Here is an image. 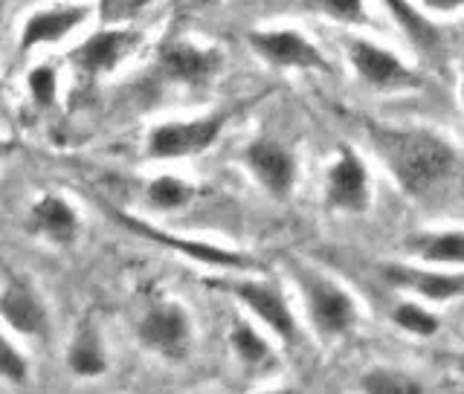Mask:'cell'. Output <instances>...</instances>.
I'll return each mask as SVG.
<instances>
[{
  "instance_id": "6da1fadb",
  "label": "cell",
  "mask_w": 464,
  "mask_h": 394,
  "mask_svg": "<svg viewBox=\"0 0 464 394\" xmlns=\"http://www.w3.org/2000/svg\"><path fill=\"white\" fill-rule=\"evenodd\" d=\"M366 139L389 180L406 197H427L453 178L459 151L450 137L427 125L366 122Z\"/></svg>"
},
{
  "instance_id": "7a4b0ae2",
  "label": "cell",
  "mask_w": 464,
  "mask_h": 394,
  "mask_svg": "<svg viewBox=\"0 0 464 394\" xmlns=\"http://www.w3.org/2000/svg\"><path fill=\"white\" fill-rule=\"evenodd\" d=\"M285 270L302 299L304 322H308L311 337L319 345L331 348L354 337L360 328V304L352 290L323 267L296 255L285 261Z\"/></svg>"
},
{
  "instance_id": "3957f363",
  "label": "cell",
  "mask_w": 464,
  "mask_h": 394,
  "mask_svg": "<svg viewBox=\"0 0 464 394\" xmlns=\"http://www.w3.org/2000/svg\"><path fill=\"white\" fill-rule=\"evenodd\" d=\"M218 287L227 290V293L246 311V316L265 328L279 345L294 348L302 340V322L294 311V304L287 299L285 284L276 279V275L232 273L229 279L218 282Z\"/></svg>"
},
{
  "instance_id": "277c9868",
  "label": "cell",
  "mask_w": 464,
  "mask_h": 394,
  "mask_svg": "<svg viewBox=\"0 0 464 394\" xmlns=\"http://www.w3.org/2000/svg\"><path fill=\"white\" fill-rule=\"evenodd\" d=\"M343 55L354 79L374 93H412L424 84V76L406 62V58L392 50L389 43L362 35L360 29L343 35Z\"/></svg>"
},
{
  "instance_id": "5b68a950",
  "label": "cell",
  "mask_w": 464,
  "mask_h": 394,
  "mask_svg": "<svg viewBox=\"0 0 464 394\" xmlns=\"http://www.w3.org/2000/svg\"><path fill=\"white\" fill-rule=\"evenodd\" d=\"M232 120V111L221 108L192 120H166L151 125L145 134V157L157 159V163H174V159L200 157L209 149H215L218 139L224 137V130Z\"/></svg>"
},
{
  "instance_id": "8992f818",
  "label": "cell",
  "mask_w": 464,
  "mask_h": 394,
  "mask_svg": "<svg viewBox=\"0 0 464 394\" xmlns=\"http://www.w3.org/2000/svg\"><path fill=\"white\" fill-rule=\"evenodd\" d=\"M246 47L261 64L279 72H331L325 50L299 26H253L246 29Z\"/></svg>"
},
{
  "instance_id": "52a82bcc",
  "label": "cell",
  "mask_w": 464,
  "mask_h": 394,
  "mask_svg": "<svg viewBox=\"0 0 464 394\" xmlns=\"http://www.w3.org/2000/svg\"><path fill=\"white\" fill-rule=\"evenodd\" d=\"M323 207L340 217H362L374 207V180L369 163L354 145L340 142L323 174Z\"/></svg>"
},
{
  "instance_id": "ba28073f",
  "label": "cell",
  "mask_w": 464,
  "mask_h": 394,
  "mask_svg": "<svg viewBox=\"0 0 464 394\" xmlns=\"http://www.w3.org/2000/svg\"><path fill=\"white\" fill-rule=\"evenodd\" d=\"M137 340L145 351L169 362H183L195 348V319L178 299H151L137 319Z\"/></svg>"
},
{
  "instance_id": "9c48e42d",
  "label": "cell",
  "mask_w": 464,
  "mask_h": 394,
  "mask_svg": "<svg viewBox=\"0 0 464 394\" xmlns=\"http://www.w3.org/2000/svg\"><path fill=\"white\" fill-rule=\"evenodd\" d=\"M238 163L246 178L258 186V192H265L270 200H294L299 186V157L287 142L270 134H258L241 149Z\"/></svg>"
},
{
  "instance_id": "30bf717a",
  "label": "cell",
  "mask_w": 464,
  "mask_h": 394,
  "mask_svg": "<svg viewBox=\"0 0 464 394\" xmlns=\"http://www.w3.org/2000/svg\"><path fill=\"white\" fill-rule=\"evenodd\" d=\"M381 282L401 296H412L430 304H447L464 296V270L432 267L424 261H383Z\"/></svg>"
},
{
  "instance_id": "8fae6325",
  "label": "cell",
  "mask_w": 464,
  "mask_h": 394,
  "mask_svg": "<svg viewBox=\"0 0 464 394\" xmlns=\"http://www.w3.org/2000/svg\"><path fill=\"white\" fill-rule=\"evenodd\" d=\"M113 217L120 221L125 229H130L134 235L160 244V246H169L171 253H178L188 261H198V264L209 267V270H224V273H250L256 270V258L246 255L244 250H232V246H221V244H209V241H198V238H180V235H171V232L160 229L142 217L134 215H125V212H113Z\"/></svg>"
},
{
  "instance_id": "7c38bea8",
  "label": "cell",
  "mask_w": 464,
  "mask_h": 394,
  "mask_svg": "<svg viewBox=\"0 0 464 394\" xmlns=\"http://www.w3.org/2000/svg\"><path fill=\"white\" fill-rule=\"evenodd\" d=\"M224 64L227 58L221 47L198 41H169L157 55L160 76L171 84L188 87V91L209 87L224 72Z\"/></svg>"
},
{
  "instance_id": "4fadbf2b",
  "label": "cell",
  "mask_w": 464,
  "mask_h": 394,
  "mask_svg": "<svg viewBox=\"0 0 464 394\" xmlns=\"http://www.w3.org/2000/svg\"><path fill=\"white\" fill-rule=\"evenodd\" d=\"M140 41L142 35L130 26H102L70 53V62L91 79L111 76L116 67L128 62L130 53L140 47Z\"/></svg>"
},
{
  "instance_id": "5bb4252c",
  "label": "cell",
  "mask_w": 464,
  "mask_h": 394,
  "mask_svg": "<svg viewBox=\"0 0 464 394\" xmlns=\"http://www.w3.org/2000/svg\"><path fill=\"white\" fill-rule=\"evenodd\" d=\"M0 319L21 337L44 340L50 337L53 319L50 308L44 304L35 284L24 275H9L4 290H0Z\"/></svg>"
},
{
  "instance_id": "9a60e30c",
  "label": "cell",
  "mask_w": 464,
  "mask_h": 394,
  "mask_svg": "<svg viewBox=\"0 0 464 394\" xmlns=\"http://www.w3.org/2000/svg\"><path fill=\"white\" fill-rule=\"evenodd\" d=\"M26 229L55 246H70V244H76L82 232V217L64 195L50 192V195H41L33 207H29Z\"/></svg>"
},
{
  "instance_id": "2e32d148",
  "label": "cell",
  "mask_w": 464,
  "mask_h": 394,
  "mask_svg": "<svg viewBox=\"0 0 464 394\" xmlns=\"http://www.w3.org/2000/svg\"><path fill=\"white\" fill-rule=\"evenodd\" d=\"M91 18V6L84 4H58L50 9H38L26 18L21 38H18V50L29 53L44 43H58L67 35H72L76 29Z\"/></svg>"
},
{
  "instance_id": "e0dca14e",
  "label": "cell",
  "mask_w": 464,
  "mask_h": 394,
  "mask_svg": "<svg viewBox=\"0 0 464 394\" xmlns=\"http://www.w3.org/2000/svg\"><path fill=\"white\" fill-rule=\"evenodd\" d=\"M403 250L410 258L432 267L464 270V226L418 229L403 238Z\"/></svg>"
},
{
  "instance_id": "ac0fdd59",
  "label": "cell",
  "mask_w": 464,
  "mask_h": 394,
  "mask_svg": "<svg viewBox=\"0 0 464 394\" xmlns=\"http://www.w3.org/2000/svg\"><path fill=\"white\" fill-rule=\"evenodd\" d=\"M383 9L389 12V18L398 24L403 38L424 58H439L444 50V35L441 26L424 9H418L412 0H381Z\"/></svg>"
},
{
  "instance_id": "d6986e66",
  "label": "cell",
  "mask_w": 464,
  "mask_h": 394,
  "mask_svg": "<svg viewBox=\"0 0 464 394\" xmlns=\"http://www.w3.org/2000/svg\"><path fill=\"white\" fill-rule=\"evenodd\" d=\"M108 348L102 340V331L93 322H82L76 328L67 348V369L82 380H96L108 371Z\"/></svg>"
},
{
  "instance_id": "ffe728a7",
  "label": "cell",
  "mask_w": 464,
  "mask_h": 394,
  "mask_svg": "<svg viewBox=\"0 0 464 394\" xmlns=\"http://www.w3.org/2000/svg\"><path fill=\"white\" fill-rule=\"evenodd\" d=\"M227 342L232 348V354H236V360L250 371L267 369L276 360V351L270 345V333L258 322H253V319H236L229 328Z\"/></svg>"
},
{
  "instance_id": "44dd1931",
  "label": "cell",
  "mask_w": 464,
  "mask_h": 394,
  "mask_svg": "<svg viewBox=\"0 0 464 394\" xmlns=\"http://www.w3.org/2000/svg\"><path fill=\"white\" fill-rule=\"evenodd\" d=\"M296 6L345 29H372L374 24L369 0H296Z\"/></svg>"
},
{
  "instance_id": "7402d4cb",
  "label": "cell",
  "mask_w": 464,
  "mask_h": 394,
  "mask_svg": "<svg viewBox=\"0 0 464 394\" xmlns=\"http://www.w3.org/2000/svg\"><path fill=\"white\" fill-rule=\"evenodd\" d=\"M389 322L415 340H430L441 331V316L430 308V302H420L412 296H403L392 304Z\"/></svg>"
},
{
  "instance_id": "603a6c76",
  "label": "cell",
  "mask_w": 464,
  "mask_h": 394,
  "mask_svg": "<svg viewBox=\"0 0 464 394\" xmlns=\"http://www.w3.org/2000/svg\"><path fill=\"white\" fill-rule=\"evenodd\" d=\"M195 186L178 178V174H157L145 186V200L160 212H180L195 200Z\"/></svg>"
},
{
  "instance_id": "cb8c5ba5",
  "label": "cell",
  "mask_w": 464,
  "mask_h": 394,
  "mask_svg": "<svg viewBox=\"0 0 464 394\" xmlns=\"http://www.w3.org/2000/svg\"><path fill=\"white\" fill-rule=\"evenodd\" d=\"M357 386L362 391H377V394H415L424 391V383L415 374L398 366H369L360 374Z\"/></svg>"
},
{
  "instance_id": "d4e9b609",
  "label": "cell",
  "mask_w": 464,
  "mask_h": 394,
  "mask_svg": "<svg viewBox=\"0 0 464 394\" xmlns=\"http://www.w3.org/2000/svg\"><path fill=\"white\" fill-rule=\"evenodd\" d=\"M26 91L33 105L41 111H50L58 99V70L50 64H38L26 72Z\"/></svg>"
},
{
  "instance_id": "484cf974",
  "label": "cell",
  "mask_w": 464,
  "mask_h": 394,
  "mask_svg": "<svg viewBox=\"0 0 464 394\" xmlns=\"http://www.w3.org/2000/svg\"><path fill=\"white\" fill-rule=\"evenodd\" d=\"M0 380H6L9 386L29 383V360L4 337V333H0Z\"/></svg>"
},
{
  "instance_id": "4316f807",
  "label": "cell",
  "mask_w": 464,
  "mask_h": 394,
  "mask_svg": "<svg viewBox=\"0 0 464 394\" xmlns=\"http://www.w3.org/2000/svg\"><path fill=\"white\" fill-rule=\"evenodd\" d=\"M418 9H424L435 21H450L464 14V0H412Z\"/></svg>"
},
{
  "instance_id": "83f0119b",
  "label": "cell",
  "mask_w": 464,
  "mask_h": 394,
  "mask_svg": "<svg viewBox=\"0 0 464 394\" xmlns=\"http://www.w3.org/2000/svg\"><path fill=\"white\" fill-rule=\"evenodd\" d=\"M456 96H459V108H461V113H464V64H461V70H459V87H456Z\"/></svg>"
},
{
  "instance_id": "f1b7e54d",
  "label": "cell",
  "mask_w": 464,
  "mask_h": 394,
  "mask_svg": "<svg viewBox=\"0 0 464 394\" xmlns=\"http://www.w3.org/2000/svg\"><path fill=\"white\" fill-rule=\"evenodd\" d=\"M195 6H200V9H209V6H221L224 0H192Z\"/></svg>"
},
{
  "instance_id": "f546056e",
  "label": "cell",
  "mask_w": 464,
  "mask_h": 394,
  "mask_svg": "<svg viewBox=\"0 0 464 394\" xmlns=\"http://www.w3.org/2000/svg\"><path fill=\"white\" fill-rule=\"evenodd\" d=\"M9 151H12V145H9L6 139H0V159H4V157H6Z\"/></svg>"
}]
</instances>
